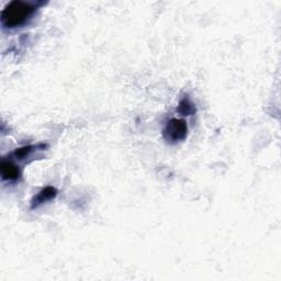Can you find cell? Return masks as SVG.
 I'll return each instance as SVG.
<instances>
[{"label":"cell","instance_id":"2","mask_svg":"<svg viewBox=\"0 0 281 281\" xmlns=\"http://www.w3.org/2000/svg\"><path fill=\"white\" fill-rule=\"evenodd\" d=\"M188 128L186 121L179 119H172L164 128V137L169 143H178L186 139Z\"/></svg>","mask_w":281,"mask_h":281},{"label":"cell","instance_id":"3","mask_svg":"<svg viewBox=\"0 0 281 281\" xmlns=\"http://www.w3.org/2000/svg\"><path fill=\"white\" fill-rule=\"evenodd\" d=\"M56 189L53 188V187H47L44 188L42 191H41L38 196L34 197V199L32 200V204H31V208L34 209V208H38L41 204H43L44 202L50 201L51 199H53V198L56 197Z\"/></svg>","mask_w":281,"mask_h":281},{"label":"cell","instance_id":"4","mask_svg":"<svg viewBox=\"0 0 281 281\" xmlns=\"http://www.w3.org/2000/svg\"><path fill=\"white\" fill-rule=\"evenodd\" d=\"M1 175L3 180H17L21 174L17 165L3 160L1 164Z\"/></svg>","mask_w":281,"mask_h":281},{"label":"cell","instance_id":"1","mask_svg":"<svg viewBox=\"0 0 281 281\" xmlns=\"http://www.w3.org/2000/svg\"><path fill=\"white\" fill-rule=\"evenodd\" d=\"M34 11V7L24 1H12L3 9L1 22L4 27H17L24 25Z\"/></svg>","mask_w":281,"mask_h":281},{"label":"cell","instance_id":"5","mask_svg":"<svg viewBox=\"0 0 281 281\" xmlns=\"http://www.w3.org/2000/svg\"><path fill=\"white\" fill-rule=\"evenodd\" d=\"M192 103L189 102L188 100H182V102L180 103V105H179V109H182L181 111H179V112H181L182 114H186V116H190V114L193 112V107H192Z\"/></svg>","mask_w":281,"mask_h":281}]
</instances>
